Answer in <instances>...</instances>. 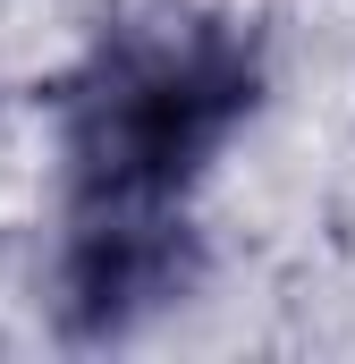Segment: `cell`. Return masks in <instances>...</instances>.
<instances>
[{
  "mask_svg": "<svg viewBox=\"0 0 355 364\" xmlns=\"http://www.w3.org/2000/svg\"><path fill=\"white\" fill-rule=\"evenodd\" d=\"M271 93L263 26L203 0H127L51 85L60 237L195 229V195Z\"/></svg>",
  "mask_w": 355,
  "mask_h": 364,
  "instance_id": "obj_1",
  "label": "cell"
}]
</instances>
